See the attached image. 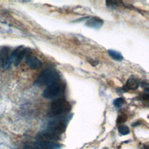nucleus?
Returning a JSON list of instances; mask_svg holds the SVG:
<instances>
[{
	"label": "nucleus",
	"mask_w": 149,
	"mask_h": 149,
	"mask_svg": "<svg viewBox=\"0 0 149 149\" xmlns=\"http://www.w3.org/2000/svg\"><path fill=\"white\" fill-rule=\"evenodd\" d=\"M60 80L58 72L52 68L44 69L36 80L34 84L38 87L49 86Z\"/></svg>",
	"instance_id": "1"
},
{
	"label": "nucleus",
	"mask_w": 149,
	"mask_h": 149,
	"mask_svg": "<svg viewBox=\"0 0 149 149\" xmlns=\"http://www.w3.org/2000/svg\"><path fill=\"white\" fill-rule=\"evenodd\" d=\"M71 109L70 103L65 98H57L51 102L48 112L49 117H55L68 113Z\"/></svg>",
	"instance_id": "2"
},
{
	"label": "nucleus",
	"mask_w": 149,
	"mask_h": 149,
	"mask_svg": "<svg viewBox=\"0 0 149 149\" xmlns=\"http://www.w3.org/2000/svg\"><path fill=\"white\" fill-rule=\"evenodd\" d=\"M65 90V84L59 80L48 86L44 90L42 95L47 99H55L63 94Z\"/></svg>",
	"instance_id": "3"
},
{
	"label": "nucleus",
	"mask_w": 149,
	"mask_h": 149,
	"mask_svg": "<svg viewBox=\"0 0 149 149\" xmlns=\"http://www.w3.org/2000/svg\"><path fill=\"white\" fill-rule=\"evenodd\" d=\"M68 125V119L65 118L59 117L50 120L47 124L48 131L59 135L66 130Z\"/></svg>",
	"instance_id": "4"
},
{
	"label": "nucleus",
	"mask_w": 149,
	"mask_h": 149,
	"mask_svg": "<svg viewBox=\"0 0 149 149\" xmlns=\"http://www.w3.org/2000/svg\"><path fill=\"white\" fill-rule=\"evenodd\" d=\"M28 48H24L22 46L18 47L10 54V60L13 63L15 66H17L24 56L27 54Z\"/></svg>",
	"instance_id": "5"
},
{
	"label": "nucleus",
	"mask_w": 149,
	"mask_h": 149,
	"mask_svg": "<svg viewBox=\"0 0 149 149\" xmlns=\"http://www.w3.org/2000/svg\"><path fill=\"white\" fill-rule=\"evenodd\" d=\"M61 145L55 142L37 141L33 144L27 145L25 149H59Z\"/></svg>",
	"instance_id": "6"
},
{
	"label": "nucleus",
	"mask_w": 149,
	"mask_h": 149,
	"mask_svg": "<svg viewBox=\"0 0 149 149\" xmlns=\"http://www.w3.org/2000/svg\"><path fill=\"white\" fill-rule=\"evenodd\" d=\"M12 63L10 60L9 49L7 47H3L0 50V65L4 69H8Z\"/></svg>",
	"instance_id": "7"
},
{
	"label": "nucleus",
	"mask_w": 149,
	"mask_h": 149,
	"mask_svg": "<svg viewBox=\"0 0 149 149\" xmlns=\"http://www.w3.org/2000/svg\"><path fill=\"white\" fill-rule=\"evenodd\" d=\"M35 138L37 141L50 142H55L60 140V137L59 135L54 134L48 130L37 133Z\"/></svg>",
	"instance_id": "8"
},
{
	"label": "nucleus",
	"mask_w": 149,
	"mask_h": 149,
	"mask_svg": "<svg viewBox=\"0 0 149 149\" xmlns=\"http://www.w3.org/2000/svg\"><path fill=\"white\" fill-rule=\"evenodd\" d=\"M24 60L26 63L33 69H38L42 65V63L38 58L31 54H27Z\"/></svg>",
	"instance_id": "9"
},
{
	"label": "nucleus",
	"mask_w": 149,
	"mask_h": 149,
	"mask_svg": "<svg viewBox=\"0 0 149 149\" xmlns=\"http://www.w3.org/2000/svg\"><path fill=\"white\" fill-rule=\"evenodd\" d=\"M103 23L104 21L101 18L98 17H92L86 21V25L89 27L98 29L103 25Z\"/></svg>",
	"instance_id": "10"
},
{
	"label": "nucleus",
	"mask_w": 149,
	"mask_h": 149,
	"mask_svg": "<svg viewBox=\"0 0 149 149\" xmlns=\"http://www.w3.org/2000/svg\"><path fill=\"white\" fill-rule=\"evenodd\" d=\"M140 85L139 80L134 76H132L128 79L125 84V88L126 90H135L138 88Z\"/></svg>",
	"instance_id": "11"
},
{
	"label": "nucleus",
	"mask_w": 149,
	"mask_h": 149,
	"mask_svg": "<svg viewBox=\"0 0 149 149\" xmlns=\"http://www.w3.org/2000/svg\"><path fill=\"white\" fill-rule=\"evenodd\" d=\"M108 53L109 55L115 61H122L123 58L122 54L117 51H115L113 49H108Z\"/></svg>",
	"instance_id": "12"
},
{
	"label": "nucleus",
	"mask_w": 149,
	"mask_h": 149,
	"mask_svg": "<svg viewBox=\"0 0 149 149\" xmlns=\"http://www.w3.org/2000/svg\"><path fill=\"white\" fill-rule=\"evenodd\" d=\"M118 132L120 134L126 135L129 133L130 130L129 128L126 125H120L118 128Z\"/></svg>",
	"instance_id": "13"
},
{
	"label": "nucleus",
	"mask_w": 149,
	"mask_h": 149,
	"mask_svg": "<svg viewBox=\"0 0 149 149\" xmlns=\"http://www.w3.org/2000/svg\"><path fill=\"white\" fill-rule=\"evenodd\" d=\"M125 101L123 98L119 97V98L114 100V101L113 102V104L115 107L120 108V107L122 106V105L125 103Z\"/></svg>",
	"instance_id": "14"
},
{
	"label": "nucleus",
	"mask_w": 149,
	"mask_h": 149,
	"mask_svg": "<svg viewBox=\"0 0 149 149\" xmlns=\"http://www.w3.org/2000/svg\"><path fill=\"white\" fill-rule=\"evenodd\" d=\"M127 119V116L126 114H121L120 115H119L118 117V119L116 120V122L118 124H120V123H123L125 122H126V120Z\"/></svg>",
	"instance_id": "15"
},
{
	"label": "nucleus",
	"mask_w": 149,
	"mask_h": 149,
	"mask_svg": "<svg viewBox=\"0 0 149 149\" xmlns=\"http://www.w3.org/2000/svg\"><path fill=\"white\" fill-rule=\"evenodd\" d=\"M88 62H90V63L92 65V66H95L98 63V61H94L93 59H89L88 60Z\"/></svg>",
	"instance_id": "16"
}]
</instances>
